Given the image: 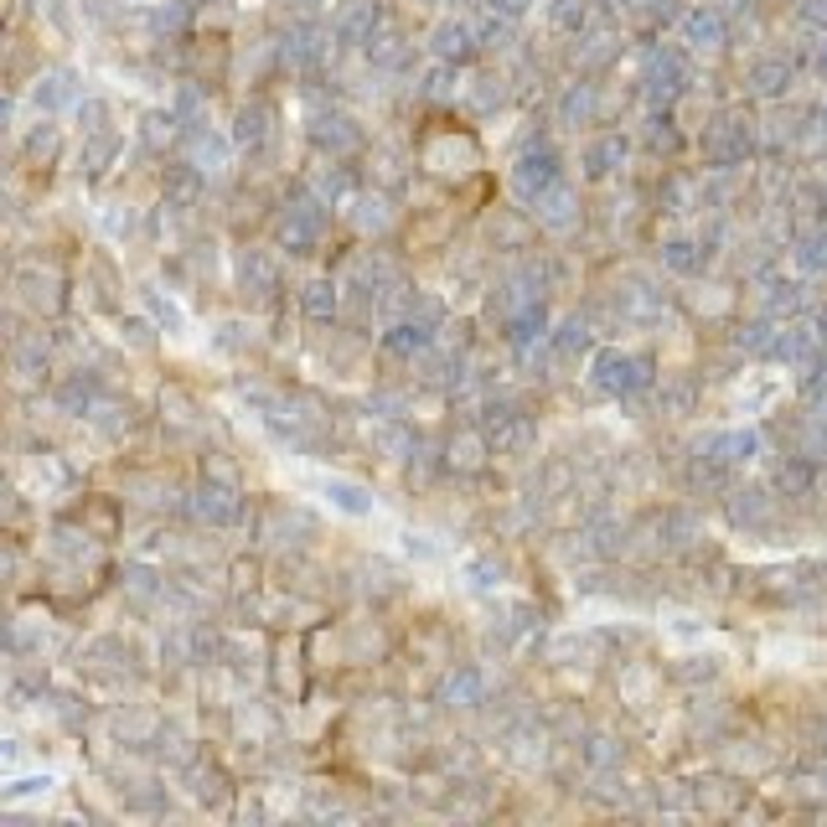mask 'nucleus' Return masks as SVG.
<instances>
[{
  "mask_svg": "<svg viewBox=\"0 0 827 827\" xmlns=\"http://www.w3.org/2000/svg\"><path fill=\"white\" fill-rule=\"evenodd\" d=\"M440 57H455V63L471 57V32H466V26H440Z\"/></svg>",
  "mask_w": 827,
  "mask_h": 827,
  "instance_id": "obj_1",
  "label": "nucleus"
},
{
  "mask_svg": "<svg viewBox=\"0 0 827 827\" xmlns=\"http://www.w3.org/2000/svg\"><path fill=\"white\" fill-rule=\"evenodd\" d=\"M554 21L564 26V32H579V26H585V6H579V0H559V6H554Z\"/></svg>",
  "mask_w": 827,
  "mask_h": 827,
  "instance_id": "obj_2",
  "label": "nucleus"
},
{
  "mask_svg": "<svg viewBox=\"0 0 827 827\" xmlns=\"http://www.w3.org/2000/svg\"><path fill=\"white\" fill-rule=\"evenodd\" d=\"M497 11H507V16H517V11H528V0H492Z\"/></svg>",
  "mask_w": 827,
  "mask_h": 827,
  "instance_id": "obj_3",
  "label": "nucleus"
}]
</instances>
